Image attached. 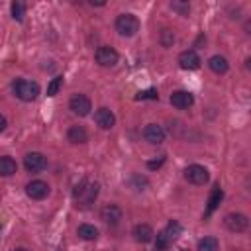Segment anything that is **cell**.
<instances>
[{
	"mask_svg": "<svg viewBox=\"0 0 251 251\" xmlns=\"http://www.w3.org/2000/svg\"><path fill=\"white\" fill-rule=\"evenodd\" d=\"M180 231H182V227H180L178 222H169L167 227H165L163 231L157 233V239H155V251H165V249H167V247L180 235Z\"/></svg>",
	"mask_w": 251,
	"mask_h": 251,
	"instance_id": "1",
	"label": "cell"
},
{
	"mask_svg": "<svg viewBox=\"0 0 251 251\" xmlns=\"http://www.w3.org/2000/svg\"><path fill=\"white\" fill-rule=\"evenodd\" d=\"M14 92H16V96H18L20 100H24V102H31V100H35L37 94H39V84L33 82V80L18 78V80L14 82Z\"/></svg>",
	"mask_w": 251,
	"mask_h": 251,
	"instance_id": "2",
	"label": "cell"
},
{
	"mask_svg": "<svg viewBox=\"0 0 251 251\" xmlns=\"http://www.w3.org/2000/svg\"><path fill=\"white\" fill-rule=\"evenodd\" d=\"M98 196V184L96 182H86L82 180L80 184H76L75 188V198L78 202V206H88L90 202H94Z\"/></svg>",
	"mask_w": 251,
	"mask_h": 251,
	"instance_id": "3",
	"label": "cell"
},
{
	"mask_svg": "<svg viewBox=\"0 0 251 251\" xmlns=\"http://www.w3.org/2000/svg\"><path fill=\"white\" fill-rule=\"evenodd\" d=\"M139 29V20L133 14H120L116 18V31L124 37H131L135 35Z\"/></svg>",
	"mask_w": 251,
	"mask_h": 251,
	"instance_id": "4",
	"label": "cell"
},
{
	"mask_svg": "<svg viewBox=\"0 0 251 251\" xmlns=\"http://www.w3.org/2000/svg\"><path fill=\"white\" fill-rule=\"evenodd\" d=\"M184 178H186L188 182L200 186V184H206V182H208L210 173H208V169L202 167V165H188V167L184 169Z\"/></svg>",
	"mask_w": 251,
	"mask_h": 251,
	"instance_id": "5",
	"label": "cell"
},
{
	"mask_svg": "<svg viewBox=\"0 0 251 251\" xmlns=\"http://www.w3.org/2000/svg\"><path fill=\"white\" fill-rule=\"evenodd\" d=\"M69 108L73 114L76 116H88L90 110H92V104H90V98L84 96V94H75L71 100H69Z\"/></svg>",
	"mask_w": 251,
	"mask_h": 251,
	"instance_id": "6",
	"label": "cell"
},
{
	"mask_svg": "<svg viewBox=\"0 0 251 251\" xmlns=\"http://www.w3.org/2000/svg\"><path fill=\"white\" fill-rule=\"evenodd\" d=\"M24 167H25V171H29V173H39V171H43V169L47 167V157H45L43 153L31 151V153H27V155L24 157Z\"/></svg>",
	"mask_w": 251,
	"mask_h": 251,
	"instance_id": "7",
	"label": "cell"
},
{
	"mask_svg": "<svg viewBox=\"0 0 251 251\" xmlns=\"http://www.w3.org/2000/svg\"><path fill=\"white\" fill-rule=\"evenodd\" d=\"M96 63L102 65V67H114L118 63V51L110 45H102L96 49Z\"/></svg>",
	"mask_w": 251,
	"mask_h": 251,
	"instance_id": "8",
	"label": "cell"
},
{
	"mask_svg": "<svg viewBox=\"0 0 251 251\" xmlns=\"http://www.w3.org/2000/svg\"><path fill=\"white\" fill-rule=\"evenodd\" d=\"M25 194L31 200H43L49 194V184L43 180H31L25 184Z\"/></svg>",
	"mask_w": 251,
	"mask_h": 251,
	"instance_id": "9",
	"label": "cell"
},
{
	"mask_svg": "<svg viewBox=\"0 0 251 251\" xmlns=\"http://www.w3.org/2000/svg\"><path fill=\"white\" fill-rule=\"evenodd\" d=\"M226 227L227 229H231V231H237V233H241V231H245L247 227H249V220H247V216L245 214H227L226 216Z\"/></svg>",
	"mask_w": 251,
	"mask_h": 251,
	"instance_id": "10",
	"label": "cell"
},
{
	"mask_svg": "<svg viewBox=\"0 0 251 251\" xmlns=\"http://www.w3.org/2000/svg\"><path fill=\"white\" fill-rule=\"evenodd\" d=\"M100 220L106 222V224H110V226H116L122 220V208L116 206V204H106L100 210Z\"/></svg>",
	"mask_w": 251,
	"mask_h": 251,
	"instance_id": "11",
	"label": "cell"
},
{
	"mask_svg": "<svg viewBox=\"0 0 251 251\" xmlns=\"http://www.w3.org/2000/svg\"><path fill=\"white\" fill-rule=\"evenodd\" d=\"M171 104L175 108H178V110H186V108H190L194 104V96L190 92H186V90H176V92L171 94Z\"/></svg>",
	"mask_w": 251,
	"mask_h": 251,
	"instance_id": "12",
	"label": "cell"
},
{
	"mask_svg": "<svg viewBox=\"0 0 251 251\" xmlns=\"http://www.w3.org/2000/svg\"><path fill=\"white\" fill-rule=\"evenodd\" d=\"M200 57L196 55V51H182L180 55H178V65H180V69H184V71H194V69H198L200 67Z\"/></svg>",
	"mask_w": 251,
	"mask_h": 251,
	"instance_id": "13",
	"label": "cell"
},
{
	"mask_svg": "<svg viewBox=\"0 0 251 251\" xmlns=\"http://www.w3.org/2000/svg\"><path fill=\"white\" fill-rule=\"evenodd\" d=\"M94 122H96L102 129H110V127H114V124H116V116H114V112L108 110V108H98L96 114H94Z\"/></svg>",
	"mask_w": 251,
	"mask_h": 251,
	"instance_id": "14",
	"label": "cell"
},
{
	"mask_svg": "<svg viewBox=\"0 0 251 251\" xmlns=\"http://www.w3.org/2000/svg\"><path fill=\"white\" fill-rule=\"evenodd\" d=\"M143 137H145V141H149L153 145H159L165 139V129L161 126H157V124H149L143 129Z\"/></svg>",
	"mask_w": 251,
	"mask_h": 251,
	"instance_id": "15",
	"label": "cell"
},
{
	"mask_svg": "<svg viewBox=\"0 0 251 251\" xmlns=\"http://www.w3.org/2000/svg\"><path fill=\"white\" fill-rule=\"evenodd\" d=\"M153 235L155 233H153L151 226H147V224H137L133 227V239L139 241V243H149L153 239Z\"/></svg>",
	"mask_w": 251,
	"mask_h": 251,
	"instance_id": "16",
	"label": "cell"
},
{
	"mask_svg": "<svg viewBox=\"0 0 251 251\" xmlns=\"http://www.w3.org/2000/svg\"><path fill=\"white\" fill-rule=\"evenodd\" d=\"M67 139L71 141V143H86V139H88V133H86V129L82 127V126H71L69 127V131H67Z\"/></svg>",
	"mask_w": 251,
	"mask_h": 251,
	"instance_id": "17",
	"label": "cell"
},
{
	"mask_svg": "<svg viewBox=\"0 0 251 251\" xmlns=\"http://www.w3.org/2000/svg\"><path fill=\"white\" fill-rule=\"evenodd\" d=\"M208 67H210L216 75H224L229 65H227V59H226V57H222V55H212V57L208 59Z\"/></svg>",
	"mask_w": 251,
	"mask_h": 251,
	"instance_id": "18",
	"label": "cell"
},
{
	"mask_svg": "<svg viewBox=\"0 0 251 251\" xmlns=\"http://www.w3.org/2000/svg\"><path fill=\"white\" fill-rule=\"evenodd\" d=\"M222 198H224V190L220 188V186H214V190H212V194H210V198H208V208H206V216H210L216 208H218V204L222 202Z\"/></svg>",
	"mask_w": 251,
	"mask_h": 251,
	"instance_id": "19",
	"label": "cell"
},
{
	"mask_svg": "<svg viewBox=\"0 0 251 251\" xmlns=\"http://www.w3.org/2000/svg\"><path fill=\"white\" fill-rule=\"evenodd\" d=\"M16 171H18V165H16V161H14L12 157H8V155L0 157V175H2V176H10V175H14Z\"/></svg>",
	"mask_w": 251,
	"mask_h": 251,
	"instance_id": "20",
	"label": "cell"
},
{
	"mask_svg": "<svg viewBox=\"0 0 251 251\" xmlns=\"http://www.w3.org/2000/svg\"><path fill=\"white\" fill-rule=\"evenodd\" d=\"M78 237L84 241H94L98 237V229L90 224H82V226H78Z\"/></svg>",
	"mask_w": 251,
	"mask_h": 251,
	"instance_id": "21",
	"label": "cell"
},
{
	"mask_svg": "<svg viewBox=\"0 0 251 251\" xmlns=\"http://www.w3.org/2000/svg\"><path fill=\"white\" fill-rule=\"evenodd\" d=\"M220 243L216 237H204L198 241V251H218Z\"/></svg>",
	"mask_w": 251,
	"mask_h": 251,
	"instance_id": "22",
	"label": "cell"
},
{
	"mask_svg": "<svg viewBox=\"0 0 251 251\" xmlns=\"http://www.w3.org/2000/svg\"><path fill=\"white\" fill-rule=\"evenodd\" d=\"M10 8H12V18L18 20V22H22L24 16H25V6H24L22 2H12Z\"/></svg>",
	"mask_w": 251,
	"mask_h": 251,
	"instance_id": "23",
	"label": "cell"
},
{
	"mask_svg": "<svg viewBox=\"0 0 251 251\" xmlns=\"http://www.w3.org/2000/svg\"><path fill=\"white\" fill-rule=\"evenodd\" d=\"M63 86V76H55L47 86V96H55Z\"/></svg>",
	"mask_w": 251,
	"mask_h": 251,
	"instance_id": "24",
	"label": "cell"
},
{
	"mask_svg": "<svg viewBox=\"0 0 251 251\" xmlns=\"http://www.w3.org/2000/svg\"><path fill=\"white\" fill-rule=\"evenodd\" d=\"M135 98H137V100H147V98L157 100V98H159V94H157V90H155V88H147V90H139Z\"/></svg>",
	"mask_w": 251,
	"mask_h": 251,
	"instance_id": "25",
	"label": "cell"
},
{
	"mask_svg": "<svg viewBox=\"0 0 251 251\" xmlns=\"http://www.w3.org/2000/svg\"><path fill=\"white\" fill-rule=\"evenodd\" d=\"M171 8H173V10H176L180 16H188V12H190V6H188L186 2H173V4H171Z\"/></svg>",
	"mask_w": 251,
	"mask_h": 251,
	"instance_id": "26",
	"label": "cell"
},
{
	"mask_svg": "<svg viewBox=\"0 0 251 251\" xmlns=\"http://www.w3.org/2000/svg\"><path fill=\"white\" fill-rule=\"evenodd\" d=\"M175 41V35H173V31H169V29H163V45L167 47V45H171Z\"/></svg>",
	"mask_w": 251,
	"mask_h": 251,
	"instance_id": "27",
	"label": "cell"
},
{
	"mask_svg": "<svg viewBox=\"0 0 251 251\" xmlns=\"http://www.w3.org/2000/svg\"><path fill=\"white\" fill-rule=\"evenodd\" d=\"M163 161H165V157H161V159H157V161H149V163H147V167H149V169H157V167H161V165H163Z\"/></svg>",
	"mask_w": 251,
	"mask_h": 251,
	"instance_id": "28",
	"label": "cell"
},
{
	"mask_svg": "<svg viewBox=\"0 0 251 251\" xmlns=\"http://www.w3.org/2000/svg\"><path fill=\"white\" fill-rule=\"evenodd\" d=\"M6 129V118L0 114V131H4Z\"/></svg>",
	"mask_w": 251,
	"mask_h": 251,
	"instance_id": "29",
	"label": "cell"
},
{
	"mask_svg": "<svg viewBox=\"0 0 251 251\" xmlns=\"http://www.w3.org/2000/svg\"><path fill=\"white\" fill-rule=\"evenodd\" d=\"M12 251H27V249H24V247H18V249H12Z\"/></svg>",
	"mask_w": 251,
	"mask_h": 251,
	"instance_id": "30",
	"label": "cell"
},
{
	"mask_svg": "<svg viewBox=\"0 0 251 251\" xmlns=\"http://www.w3.org/2000/svg\"><path fill=\"white\" fill-rule=\"evenodd\" d=\"M0 229H2V227H0Z\"/></svg>",
	"mask_w": 251,
	"mask_h": 251,
	"instance_id": "31",
	"label": "cell"
}]
</instances>
